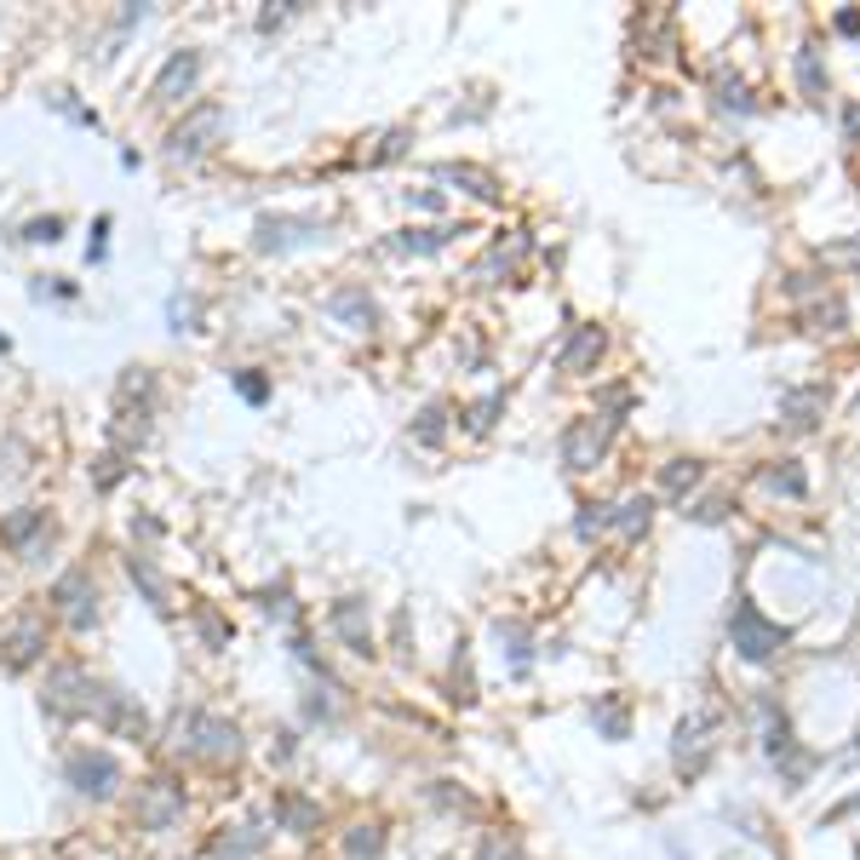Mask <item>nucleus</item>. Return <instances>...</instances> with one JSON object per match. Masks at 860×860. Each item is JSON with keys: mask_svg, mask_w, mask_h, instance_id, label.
I'll return each instance as SVG.
<instances>
[{"mask_svg": "<svg viewBox=\"0 0 860 860\" xmlns=\"http://www.w3.org/2000/svg\"><path fill=\"white\" fill-rule=\"evenodd\" d=\"M98 694H104V682L87 677L81 666H53L46 671V689H41V712L53 723H75V717L98 712Z\"/></svg>", "mask_w": 860, "mask_h": 860, "instance_id": "obj_1", "label": "nucleus"}, {"mask_svg": "<svg viewBox=\"0 0 860 860\" xmlns=\"http://www.w3.org/2000/svg\"><path fill=\"white\" fill-rule=\"evenodd\" d=\"M728 637H735V648L746 654L751 666H769L774 654L792 643V631H787V625H774V620H763V614H757V602L740 597V602H735V614H728Z\"/></svg>", "mask_w": 860, "mask_h": 860, "instance_id": "obj_2", "label": "nucleus"}, {"mask_svg": "<svg viewBox=\"0 0 860 860\" xmlns=\"http://www.w3.org/2000/svg\"><path fill=\"white\" fill-rule=\"evenodd\" d=\"M64 780L75 787V797H92V803H110L115 792H121V763L110 751H98V746H75L69 757H64Z\"/></svg>", "mask_w": 860, "mask_h": 860, "instance_id": "obj_3", "label": "nucleus"}, {"mask_svg": "<svg viewBox=\"0 0 860 860\" xmlns=\"http://www.w3.org/2000/svg\"><path fill=\"white\" fill-rule=\"evenodd\" d=\"M224 126H230V110H224V104H195V110L167 133V156H172V161L207 156V149L224 138Z\"/></svg>", "mask_w": 860, "mask_h": 860, "instance_id": "obj_4", "label": "nucleus"}, {"mask_svg": "<svg viewBox=\"0 0 860 860\" xmlns=\"http://www.w3.org/2000/svg\"><path fill=\"white\" fill-rule=\"evenodd\" d=\"M327 236L321 218H305V213H264L252 224V247L259 252H293V247H310Z\"/></svg>", "mask_w": 860, "mask_h": 860, "instance_id": "obj_5", "label": "nucleus"}, {"mask_svg": "<svg viewBox=\"0 0 860 860\" xmlns=\"http://www.w3.org/2000/svg\"><path fill=\"white\" fill-rule=\"evenodd\" d=\"M133 815L144 831H172L184 821V787L172 774H156V780H144L138 787V803H133Z\"/></svg>", "mask_w": 860, "mask_h": 860, "instance_id": "obj_6", "label": "nucleus"}, {"mask_svg": "<svg viewBox=\"0 0 860 860\" xmlns=\"http://www.w3.org/2000/svg\"><path fill=\"white\" fill-rule=\"evenodd\" d=\"M53 609L69 620V631H92L98 625V586L87 568H64L53 579Z\"/></svg>", "mask_w": 860, "mask_h": 860, "instance_id": "obj_7", "label": "nucleus"}, {"mask_svg": "<svg viewBox=\"0 0 860 860\" xmlns=\"http://www.w3.org/2000/svg\"><path fill=\"white\" fill-rule=\"evenodd\" d=\"M609 437H614V419H602V414L574 419V425L563 430V465H568V471H591L602 453H609Z\"/></svg>", "mask_w": 860, "mask_h": 860, "instance_id": "obj_8", "label": "nucleus"}, {"mask_svg": "<svg viewBox=\"0 0 860 860\" xmlns=\"http://www.w3.org/2000/svg\"><path fill=\"white\" fill-rule=\"evenodd\" d=\"M41 660H46V620L41 614H18L12 631L0 637V666L18 677V671H30Z\"/></svg>", "mask_w": 860, "mask_h": 860, "instance_id": "obj_9", "label": "nucleus"}, {"mask_svg": "<svg viewBox=\"0 0 860 860\" xmlns=\"http://www.w3.org/2000/svg\"><path fill=\"white\" fill-rule=\"evenodd\" d=\"M98 723L110 728L115 740H149V712L138 705V694H126V689H104L98 694Z\"/></svg>", "mask_w": 860, "mask_h": 860, "instance_id": "obj_10", "label": "nucleus"}, {"mask_svg": "<svg viewBox=\"0 0 860 860\" xmlns=\"http://www.w3.org/2000/svg\"><path fill=\"white\" fill-rule=\"evenodd\" d=\"M327 625H333V637L350 648V654H362V660H373V620H367V602L362 597H339L333 602V614H327Z\"/></svg>", "mask_w": 860, "mask_h": 860, "instance_id": "obj_11", "label": "nucleus"}, {"mask_svg": "<svg viewBox=\"0 0 860 860\" xmlns=\"http://www.w3.org/2000/svg\"><path fill=\"white\" fill-rule=\"evenodd\" d=\"M41 540H53V522H46L41 505H18L12 517H0V545H7V551H18V556H30V563H35Z\"/></svg>", "mask_w": 860, "mask_h": 860, "instance_id": "obj_12", "label": "nucleus"}, {"mask_svg": "<svg viewBox=\"0 0 860 860\" xmlns=\"http://www.w3.org/2000/svg\"><path fill=\"white\" fill-rule=\"evenodd\" d=\"M327 316H333L339 327H350V333H373L378 327V305H373V293L362 282H344L339 293H327Z\"/></svg>", "mask_w": 860, "mask_h": 860, "instance_id": "obj_13", "label": "nucleus"}, {"mask_svg": "<svg viewBox=\"0 0 860 860\" xmlns=\"http://www.w3.org/2000/svg\"><path fill=\"white\" fill-rule=\"evenodd\" d=\"M195 81H201V53H172L167 64H161V75H156V87H149V98L156 104H184V98L195 92Z\"/></svg>", "mask_w": 860, "mask_h": 860, "instance_id": "obj_14", "label": "nucleus"}, {"mask_svg": "<svg viewBox=\"0 0 860 860\" xmlns=\"http://www.w3.org/2000/svg\"><path fill=\"white\" fill-rule=\"evenodd\" d=\"M270 821H275V831H293V838H310V831L321 826V803H316V797H305V792H275V803H270Z\"/></svg>", "mask_w": 860, "mask_h": 860, "instance_id": "obj_15", "label": "nucleus"}, {"mask_svg": "<svg viewBox=\"0 0 860 860\" xmlns=\"http://www.w3.org/2000/svg\"><path fill=\"white\" fill-rule=\"evenodd\" d=\"M826 414V391L821 385H803V391H787L780 396V419H787L792 430H815Z\"/></svg>", "mask_w": 860, "mask_h": 860, "instance_id": "obj_16", "label": "nucleus"}, {"mask_svg": "<svg viewBox=\"0 0 860 860\" xmlns=\"http://www.w3.org/2000/svg\"><path fill=\"white\" fill-rule=\"evenodd\" d=\"M602 357V327H574V339L556 350V367L563 373H591Z\"/></svg>", "mask_w": 860, "mask_h": 860, "instance_id": "obj_17", "label": "nucleus"}, {"mask_svg": "<svg viewBox=\"0 0 860 860\" xmlns=\"http://www.w3.org/2000/svg\"><path fill=\"white\" fill-rule=\"evenodd\" d=\"M453 236H465V230H453V224H430V230H396L385 247H391V252H414V259H425V252H442Z\"/></svg>", "mask_w": 860, "mask_h": 860, "instance_id": "obj_18", "label": "nucleus"}, {"mask_svg": "<svg viewBox=\"0 0 860 860\" xmlns=\"http://www.w3.org/2000/svg\"><path fill=\"white\" fill-rule=\"evenodd\" d=\"M264 844H270L264 821H247V826H236V831H224V838H213V855H218V860H247V855H259Z\"/></svg>", "mask_w": 860, "mask_h": 860, "instance_id": "obj_19", "label": "nucleus"}, {"mask_svg": "<svg viewBox=\"0 0 860 860\" xmlns=\"http://www.w3.org/2000/svg\"><path fill=\"white\" fill-rule=\"evenodd\" d=\"M126 574H133V586H144V597H149V609H156V614H167V609H172V591H167V579L156 574V563H149L144 551H133V556H126Z\"/></svg>", "mask_w": 860, "mask_h": 860, "instance_id": "obj_20", "label": "nucleus"}, {"mask_svg": "<svg viewBox=\"0 0 860 860\" xmlns=\"http://www.w3.org/2000/svg\"><path fill=\"white\" fill-rule=\"evenodd\" d=\"M442 184H460V190H471L476 201H499L494 172H483V167H465V161H448V167H442Z\"/></svg>", "mask_w": 860, "mask_h": 860, "instance_id": "obj_21", "label": "nucleus"}, {"mask_svg": "<svg viewBox=\"0 0 860 860\" xmlns=\"http://www.w3.org/2000/svg\"><path fill=\"white\" fill-rule=\"evenodd\" d=\"M648 522H654V499H648V494H631L620 511H609V528H620L625 540H637Z\"/></svg>", "mask_w": 860, "mask_h": 860, "instance_id": "obj_22", "label": "nucleus"}, {"mask_svg": "<svg viewBox=\"0 0 860 860\" xmlns=\"http://www.w3.org/2000/svg\"><path fill=\"white\" fill-rule=\"evenodd\" d=\"M344 855L350 860H378V855H385V826H378V821H357V826L344 831Z\"/></svg>", "mask_w": 860, "mask_h": 860, "instance_id": "obj_23", "label": "nucleus"}, {"mask_svg": "<svg viewBox=\"0 0 860 860\" xmlns=\"http://www.w3.org/2000/svg\"><path fill=\"white\" fill-rule=\"evenodd\" d=\"M797 87H803L808 104H821V98H826V69H821L815 46H803V53H797Z\"/></svg>", "mask_w": 860, "mask_h": 860, "instance_id": "obj_24", "label": "nucleus"}, {"mask_svg": "<svg viewBox=\"0 0 860 860\" xmlns=\"http://www.w3.org/2000/svg\"><path fill=\"white\" fill-rule=\"evenodd\" d=\"M115 396H121V408H126V401H144V408H149V401H156V373H149V367H126Z\"/></svg>", "mask_w": 860, "mask_h": 860, "instance_id": "obj_25", "label": "nucleus"}, {"mask_svg": "<svg viewBox=\"0 0 860 860\" xmlns=\"http://www.w3.org/2000/svg\"><path fill=\"white\" fill-rule=\"evenodd\" d=\"M414 437H419L425 448H437V442L448 437V408H442V401H430V408H419V419H414Z\"/></svg>", "mask_w": 860, "mask_h": 860, "instance_id": "obj_26", "label": "nucleus"}, {"mask_svg": "<svg viewBox=\"0 0 860 860\" xmlns=\"http://www.w3.org/2000/svg\"><path fill=\"white\" fill-rule=\"evenodd\" d=\"M694 483H700V465H694V460H671V465L660 471V488H666L671 499H682Z\"/></svg>", "mask_w": 860, "mask_h": 860, "instance_id": "obj_27", "label": "nucleus"}, {"mask_svg": "<svg viewBox=\"0 0 860 860\" xmlns=\"http://www.w3.org/2000/svg\"><path fill=\"white\" fill-rule=\"evenodd\" d=\"M769 488H780V494H792V499H803L808 494V476L792 465V460H780L774 471H769Z\"/></svg>", "mask_w": 860, "mask_h": 860, "instance_id": "obj_28", "label": "nucleus"}, {"mask_svg": "<svg viewBox=\"0 0 860 860\" xmlns=\"http://www.w3.org/2000/svg\"><path fill=\"white\" fill-rule=\"evenodd\" d=\"M195 631H201V643H207V648H230V625H224L213 609L195 614Z\"/></svg>", "mask_w": 860, "mask_h": 860, "instance_id": "obj_29", "label": "nucleus"}, {"mask_svg": "<svg viewBox=\"0 0 860 860\" xmlns=\"http://www.w3.org/2000/svg\"><path fill=\"white\" fill-rule=\"evenodd\" d=\"M602 528H609V505H579V522H574V534H579V540H597Z\"/></svg>", "mask_w": 860, "mask_h": 860, "instance_id": "obj_30", "label": "nucleus"}, {"mask_svg": "<svg viewBox=\"0 0 860 860\" xmlns=\"http://www.w3.org/2000/svg\"><path fill=\"white\" fill-rule=\"evenodd\" d=\"M597 728H602L609 740H625V705H620V700H602V705H597Z\"/></svg>", "mask_w": 860, "mask_h": 860, "instance_id": "obj_31", "label": "nucleus"}, {"mask_svg": "<svg viewBox=\"0 0 860 860\" xmlns=\"http://www.w3.org/2000/svg\"><path fill=\"white\" fill-rule=\"evenodd\" d=\"M236 391H241V401H252V408H259V401L270 396V378H264L259 367H241V373H236Z\"/></svg>", "mask_w": 860, "mask_h": 860, "instance_id": "obj_32", "label": "nucleus"}, {"mask_svg": "<svg viewBox=\"0 0 860 860\" xmlns=\"http://www.w3.org/2000/svg\"><path fill=\"white\" fill-rule=\"evenodd\" d=\"M167 316H172V327H179V333H184V327H195V321H201V298L172 293V298H167Z\"/></svg>", "mask_w": 860, "mask_h": 860, "instance_id": "obj_33", "label": "nucleus"}, {"mask_svg": "<svg viewBox=\"0 0 860 860\" xmlns=\"http://www.w3.org/2000/svg\"><path fill=\"white\" fill-rule=\"evenodd\" d=\"M717 104H723V110H740V115H746V110H751V98H746V87L735 81V75H717Z\"/></svg>", "mask_w": 860, "mask_h": 860, "instance_id": "obj_34", "label": "nucleus"}, {"mask_svg": "<svg viewBox=\"0 0 860 860\" xmlns=\"http://www.w3.org/2000/svg\"><path fill=\"white\" fill-rule=\"evenodd\" d=\"M64 236V218L53 213V218H30L23 224V241H58Z\"/></svg>", "mask_w": 860, "mask_h": 860, "instance_id": "obj_35", "label": "nucleus"}, {"mask_svg": "<svg viewBox=\"0 0 860 860\" xmlns=\"http://www.w3.org/2000/svg\"><path fill=\"white\" fill-rule=\"evenodd\" d=\"M476 860H522V849H517L511 838H499V831H488V838H483V855H476Z\"/></svg>", "mask_w": 860, "mask_h": 860, "instance_id": "obj_36", "label": "nucleus"}, {"mask_svg": "<svg viewBox=\"0 0 860 860\" xmlns=\"http://www.w3.org/2000/svg\"><path fill=\"white\" fill-rule=\"evenodd\" d=\"M499 408H505V396H499V391H494V396H483V401H476V408H471V430H488Z\"/></svg>", "mask_w": 860, "mask_h": 860, "instance_id": "obj_37", "label": "nucleus"}, {"mask_svg": "<svg viewBox=\"0 0 860 860\" xmlns=\"http://www.w3.org/2000/svg\"><path fill=\"white\" fill-rule=\"evenodd\" d=\"M121 476H126V460L121 453H104V460H98V488H115Z\"/></svg>", "mask_w": 860, "mask_h": 860, "instance_id": "obj_38", "label": "nucleus"}, {"mask_svg": "<svg viewBox=\"0 0 860 860\" xmlns=\"http://www.w3.org/2000/svg\"><path fill=\"white\" fill-rule=\"evenodd\" d=\"M104 236H110V213H104V218H98V224H92V241H87V259H92V264H98V259H104V247H110Z\"/></svg>", "mask_w": 860, "mask_h": 860, "instance_id": "obj_39", "label": "nucleus"}, {"mask_svg": "<svg viewBox=\"0 0 860 860\" xmlns=\"http://www.w3.org/2000/svg\"><path fill=\"white\" fill-rule=\"evenodd\" d=\"M264 614H275V620H293V597H287V591H264Z\"/></svg>", "mask_w": 860, "mask_h": 860, "instance_id": "obj_40", "label": "nucleus"}, {"mask_svg": "<svg viewBox=\"0 0 860 860\" xmlns=\"http://www.w3.org/2000/svg\"><path fill=\"white\" fill-rule=\"evenodd\" d=\"M401 149H408V126H396V133L385 138V149H378V156H373V161H396V156H401Z\"/></svg>", "mask_w": 860, "mask_h": 860, "instance_id": "obj_41", "label": "nucleus"}, {"mask_svg": "<svg viewBox=\"0 0 860 860\" xmlns=\"http://www.w3.org/2000/svg\"><path fill=\"white\" fill-rule=\"evenodd\" d=\"M723 517H728V499H705L694 511V522H723Z\"/></svg>", "mask_w": 860, "mask_h": 860, "instance_id": "obj_42", "label": "nucleus"}, {"mask_svg": "<svg viewBox=\"0 0 860 860\" xmlns=\"http://www.w3.org/2000/svg\"><path fill=\"white\" fill-rule=\"evenodd\" d=\"M275 23H287V0H275V7L259 12V30H275Z\"/></svg>", "mask_w": 860, "mask_h": 860, "instance_id": "obj_43", "label": "nucleus"}, {"mask_svg": "<svg viewBox=\"0 0 860 860\" xmlns=\"http://www.w3.org/2000/svg\"><path fill=\"white\" fill-rule=\"evenodd\" d=\"M844 133H849V144H860V104L844 110Z\"/></svg>", "mask_w": 860, "mask_h": 860, "instance_id": "obj_44", "label": "nucleus"}, {"mask_svg": "<svg viewBox=\"0 0 860 860\" xmlns=\"http://www.w3.org/2000/svg\"><path fill=\"white\" fill-rule=\"evenodd\" d=\"M414 201H419V207H425V213H442V195H437V190H419Z\"/></svg>", "mask_w": 860, "mask_h": 860, "instance_id": "obj_45", "label": "nucleus"}, {"mask_svg": "<svg viewBox=\"0 0 860 860\" xmlns=\"http://www.w3.org/2000/svg\"><path fill=\"white\" fill-rule=\"evenodd\" d=\"M0 350H12V339H7V333H0Z\"/></svg>", "mask_w": 860, "mask_h": 860, "instance_id": "obj_46", "label": "nucleus"}]
</instances>
